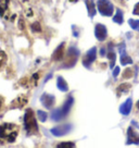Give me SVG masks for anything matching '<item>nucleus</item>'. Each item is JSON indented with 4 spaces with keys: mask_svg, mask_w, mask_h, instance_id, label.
Instances as JSON below:
<instances>
[{
    "mask_svg": "<svg viewBox=\"0 0 139 148\" xmlns=\"http://www.w3.org/2000/svg\"><path fill=\"white\" fill-rule=\"evenodd\" d=\"M73 102H74V99H73L72 96L67 97L66 101L64 102V105L61 107L60 109H56V110L52 111V113H51L52 120L61 121V120H63L64 118H66L67 114H69L70 110H71V108L73 106Z\"/></svg>",
    "mask_w": 139,
    "mask_h": 148,
    "instance_id": "1",
    "label": "nucleus"
},
{
    "mask_svg": "<svg viewBox=\"0 0 139 148\" xmlns=\"http://www.w3.org/2000/svg\"><path fill=\"white\" fill-rule=\"evenodd\" d=\"M18 136V129L14 124L0 125V138H3L9 143H13Z\"/></svg>",
    "mask_w": 139,
    "mask_h": 148,
    "instance_id": "2",
    "label": "nucleus"
},
{
    "mask_svg": "<svg viewBox=\"0 0 139 148\" xmlns=\"http://www.w3.org/2000/svg\"><path fill=\"white\" fill-rule=\"evenodd\" d=\"M24 126H25V130L27 131L28 134L37 133V122H36V119H35V116H34V112L31 109L26 110V112H25V116H24Z\"/></svg>",
    "mask_w": 139,
    "mask_h": 148,
    "instance_id": "3",
    "label": "nucleus"
},
{
    "mask_svg": "<svg viewBox=\"0 0 139 148\" xmlns=\"http://www.w3.org/2000/svg\"><path fill=\"white\" fill-rule=\"evenodd\" d=\"M98 10L102 15H106V16H111L113 14V10L114 7L111 3L110 0H98L97 1Z\"/></svg>",
    "mask_w": 139,
    "mask_h": 148,
    "instance_id": "4",
    "label": "nucleus"
},
{
    "mask_svg": "<svg viewBox=\"0 0 139 148\" xmlns=\"http://www.w3.org/2000/svg\"><path fill=\"white\" fill-rule=\"evenodd\" d=\"M79 56V51L75 48V47H71L69 49V52H67V56H66V59H65L64 62V68H72L76 64L77 62V59H78Z\"/></svg>",
    "mask_w": 139,
    "mask_h": 148,
    "instance_id": "5",
    "label": "nucleus"
},
{
    "mask_svg": "<svg viewBox=\"0 0 139 148\" xmlns=\"http://www.w3.org/2000/svg\"><path fill=\"white\" fill-rule=\"evenodd\" d=\"M96 56H97V48H96V47H93L91 49H89V50L86 52V56H85V58H84V60H83V64L85 65V66L89 68L90 64L96 60Z\"/></svg>",
    "mask_w": 139,
    "mask_h": 148,
    "instance_id": "6",
    "label": "nucleus"
},
{
    "mask_svg": "<svg viewBox=\"0 0 139 148\" xmlns=\"http://www.w3.org/2000/svg\"><path fill=\"white\" fill-rule=\"evenodd\" d=\"M71 130H72V125L71 124H63L51 129V133L55 136H63V135L67 134L69 132H71Z\"/></svg>",
    "mask_w": 139,
    "mask_h": 148,
    "instance_id": "7",
    "label": "nucleus"
},
{
    "mask_svg": "<svg viewBox=\"0 0 139 148\" xmlns=\"http://www.w3.org/2000/svg\"><path fill=\"white\" fill-rule=\"evenodd\" d=\"M95 35L98 40H100V42L104 40L107 37V27L102 24H97L95 27Z\"/></svg>",
    "mask_w": 139,
    "mask_h": 148,
    "instance_id": "8",
    "label": "nucleus"
},
{
    "mask_svg": "<svg viewBox=\"0 0 139 148\" xmlns=\"http://www.w3.org/2000/svg\"><path fill=\"white\" fill-rule=\"evenodd\" d=\"M120 53H121V64H122V65H127V64H132V63H133L132 58H130L129 56L126 53L124 44L120 47Z\"/></svg>",
    "mask_w": 139,
    "mask_h": 148,
    "instance_id": "9",
    "label": "nucleus"
},
{
    "mask_svg": "<svg viewBox=\"0 0 139 148\" xmlns=\"http://www.w3.org/2000/svg\"><path fill=\"white\" fill-rule=\"evenodd\" d=\"M40 101L46 108L51 109L52 106L55 105V96H52L50 94H44L42 98H40Z\"/></svg>",
    "mask_w": 139,
    "mask_h": 148,
    "instance_id": "10",
    "label": "nucleus"
},
{
    "mask_svg": "<svg viewBox=\"0 0 139 148\" xmlns=\"http://www.w3.org/2000/svg\"><path fill=\"white\" fill-rule=\"evenodd\" d=\"M127 144H139V134L136 133L132 127H128L127 130Z\"/></svg>",
    "mask_w": 139,
    "mask_h": 148,
    "instance_id": "11",
    "label": "nucleus"
},
{
    "mask_svg": "<svg viewBox=\"0 0 139 148\" xmlns=\"http://www.w3.org/2000/svg\"><path fill=\"white\" fill-rule=\"evenodd\" d=\"M63 56H64V42H62L61 45H59L58 48L55 50L53 55H52V60L59 61L63 58Z\"/></svg>",
    "mask_w": 139,
    "mask_h": 148,
    "instance_id": "12",
    "label": "nucleus"
},
{
    "mask_svg": "<svg viewBox=\"0 0 139 148\" xmlns=\"http://www.w3.org/2000/svg\"><path fill=\"white\" fill-rule=\"evenodd\" d=\"M132 105H133V101H132V98H128L120 108V112L124 116H128L129 114L130 110H132Z\"/></svg>",
    "mask_w": 139,
    "mask_h": 148,
    "instance_id": "13",
    "label": "nucleus"
},
{
    "mask_svg": "<svg viewBox=\"0 0 139 148\" xmlns=\"http://www.w3.org/2000/svg\"><path fill=\"white\" fill-rule=\"evenodd\" d=\"M57 86L58 88L62 90V92H67L69 90V86H67V83L65 82V79L62 77V76H58L57 79Z\"/></svg>",
    "mask_w": 139,
    "mask_h": 148,
    "instance_id": "14",
    "label": "nucleus"
},
{
    "mask_svg": "<svg viewBox=\"0 0 139 148\" xmlns=\"http://www.w3.org/2000/svg\"><path fill=\"white\" fill-rule=\"evenodd\" d=\"M108 58L110 59V68H111V69H113V66H114V64H115L116 57H115V52H114V51H113V49H112V44H109Z\"/></svg>",
    "mask_w": 139,
    "mask_h": 148,
    "instance_id": "15",
    "label": "nucleus"
},
{
    "mask_svg": "<svg viewBox=\"0 0 139 148\" xmlns=\"http://www.w3.org/2000/svg\"><path fill=\"white\" fill-rule=\"evenodd\" d=\"M86 7H87V11H88L89 16H93L96 14V5L93 0H86Z\"/></svg>",
    "mask_w": 139,
    "mask_h": 148,
    "instance_id": "16",
    "label": "nucleus"
},
{
    "mask_svg": "<svg viewBox=\"0 0 139 148\" xmlns=\"http://www.w3.org/2000/svg\"><path fill=\"white\" fill-rule=\"evenodd\" d=\"M113 21L117 24H122L123 23V13L120 9L116 10V14L113 16Z\"/></svg>",
    "mask_w": 139,
    "mask_h": 148,
    "instance_id": "17",
    "label": "nucleus"
},
{
    "mask_svg": "<svg viewBox=\"0 0 139 148\" xmlns=\"http://www.w3.org/2000/svg\"><path fill=\"white\" fill-rule=\"evenodd\" d=\"M129 89H130L129 84L124 83V84H122V85H120V86L117 87V92H119V94H121V92H127Z\"/></svg>",
    "mask_w": 139,
    "mask_h": 148,
    "instance_id": "18",
    "label": "nucleus"
},
{
    "mask_svg": "<svg viewBox=\"0 0 139 148\" xmlns=\"http://www.w3.org/2000/svg\"><path fill=\"white\" fill-rule=\"evenodd\" d=\"M8 3H9V0H0V15H2L7 10Z\"/></svg>",
    "mask_w": 139,
    "mask_h": 148,
    "instance_id": "19",
    "label": "nucleus"
},
{
    "mask_svg": "<svg viewBox=\"0 0 139 148\" xmlns=\"http://www.w3.org/2000/svg\"><path fill=\"white\" fill-rule=\"evenodd\" d=\"M128 23H129L130 27L133 28V29L139 31V21H137V20H132V18H130L129 21H128Z\"/></svg>",
    "mask_w": 139,
    "mask_h": 148,
    "instance_id": "20",
    "label": "nucleus"
},
{
    "mask_svg": "<svg viewBox=\"0 0 139 148\" xmlns=\"http://www.w3.org/2000/svg\"><path fill=\"white\" fill-rule=\"evenodd\" d=\"M37 116H38V119L42 121V122H45V121L47 120V116H48V114H47L46 112H44V111L38 110L37 111Z\"/></svg>",
    "mask_w": 139,
    "mask_h": 148,
    "instance_id": "21",
    "label": "nucleus"
},
{
    "mask_svg": "<svg viewBox=\"0 0 139 148\" xmlns=\"http://www.w3.org/2000/svg\"><path fill=\"white\" fill-rule=\"evenodd\" d=\"M58 147L60 148H70V147H75V144L74 143H71V142H64V143H61L58 145Z\"/></svg>",
    "mask_w": 139,
    "mask_h": 148,
    "instance_id": "22",
    "label": "nucleus"
},
{
    "mask_svg": "<svg viewBox=\"0 0 139 148\" xmlns=\"http://www.w3.org/2000/svg\"><path fill=\"white\" fill-rule=\"evenodd\" d=\"M7 61V55L5 51H0V68L5 64V62Z\"/></svg>",
    "mask_w": 139,
    "mask_h": 148,
    "instance_id": "23",
    "label": "nucleus"
},
{
    "mask_svg": "<svg viewBox=\"0 0 139 148\" xmlns=\"http://www.w3.org/2000/svg\"><path fill=\"white\" fill-rule=\"evenodd\" d=\"M133 75V71L130 69H126L124 71V74H123V79H130Z\"/></svg>",
    "mask_w": 139,
    "mask_h": 148,
    "instance_id": "24",
    "label": "nucleus"
},
{
    "mask_svg": "<svg viewBox=\"0 0 139 148\" xmlns=\"http://www.w3.org/2000/svg\"><path fill=\"white\" fill-rule=\"evenodd\" d=\"M32 29L34 32H40L42 31V27H40V25L38 22H35L34 24H32Z\"/></svg>",
    "mask_w": 139,
    "mask_h": 148,
    "instance_id": "25",
    "label": "nucleus"
},
{
    "mask_svg": "<svg viewBox=\"0 0 139 148\" xmlns=\"http://www.w3.org/2000/svg\"><path fill=\"white\" fill-rule=\"evenodd\" d=\"M119 74H120V68H119V66H115V68H114V71H113V76H114V77H117Z\"/></svg>",
    "mask_w": 139,
    "mask_h": 148,
    "instance_id": "26",
    "label": "nucleus"
},
{
    "mask_svg": "<svg viewBox=\"0 0 139 148\" xmlns=\"http://www.w3.org/2000/svg\"><path fill=\"white\" fill-rule=\"evenodd\" d=\"M134 14H136V15H139V2L136 5H135V8H134Z\"/></svg>",
    "mask_w": 139,
    "mask_h": 148,
    "instance_id": "27",
    "label": "nucleus"
},
{
    "mask_svg": "<svg viewBox=\"0 0 139 148\" xmlns=\"http://www.w3.org/2000/svg\"><path fill=\"white\" fill-rule=\"evenodd\" d=\"M100 53H101V56H104V53H106V49H104V48H102L101 50H100Z\"/></svg>",
    "mask_w": 139,
    "mask_h": 148,
    "instance_id": "28",
    "label": "nucleus"
},
{
    "mask_svg": "<svg viewBox=\"0 0 139 148\" xmlns=\"http://www.w3.org/2000/svg\"><path fill=\"white\" fill-rule=\"evenodd\" d=\"M1 106H2V99L0 98V108H1Z\"/></svg>",
    "mask_w": 139,
    "mask_h": 148,
    "instance_id": "29",
    "label": "nucleus"
},
{
    "mask_svg": "<svg viewBox=\"0 0 139 148\" xmlns=\"http://www.w3.org/2000/svg\"><path fill=\"white\" fill-rule=\"evenodd\" d=\"M137 108H138V110H139V100H138V102H137Z\"/></svg>",
    "mask_w": 139,
    "mask_h": 148,
    "instance_id": "30",
    "label": "nucleus"
}]
</instances>
